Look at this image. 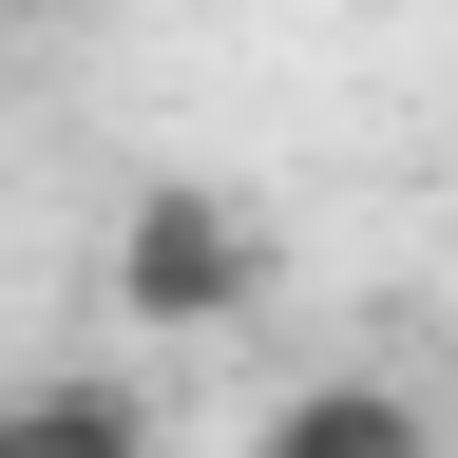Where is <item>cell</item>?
<instances>
[{
	"mask_svg": "<svg viewBox=\"0 0 458 458\" xmlns=\"http://www.w3.org/2000/svg\"><path fill=\"white\" fill-rule=\"evenodd\" d=\"M249 458H439V420H420V382H286Z\"/></svg>",
	"mask_w": 458,
	"mask_h": 458,
	"instance_id": "obj_3",
	"label": "cell"
},
{
	"mask_svg": "<svg viewBox=\"0 0 458 458\" xmlns=\"http://www.w3.org/2000/svg\"><path fill=\"white\" fill-rule=\"evenodd\" d=\"M0 458H153V382H96V363L0 382Z\"/></svg>",
	"mask_w": 458,
	"mask_h": 458,
	"instance_id": "obj_2",
	"label": "cell"
},
{
	"mask_svg": "<svg viewBox=\"0 0 458 458\" xmlns=\"http://www.w3.org/2000/svg\"><path fill=\"white\" fill-rule=\"evenodd\" d=\"M249 306H267V210H229V191H191V172H153V191L114 210V325L210 344V325H249Z\"/></svg>",
	"mask_w": 458,
	"mask_h": 458,
	"instance_id": "obj_1",
	"label": "cell"
}]
</instances>
